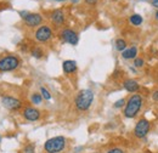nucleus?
<instances>
[{"instance_id": "nucleus-18", "label": "nucleus", "mask_w": 158, "mask_h": 153, "mask_svg": "<svg viewBox=\"0 0 158 153\" xmlns=\"http://www.w3.org/2000/svg\"><path fill=\"white\" fill-rule=\"evenodd\" d=\"M40 93H41V96L45 98V100H50L51 98V95H50V93L44 88V86H41L40 88Z\"/></svg>"}, {"instance_id": "nucleus-21", "label": "nucleus", "mask_w": 158, "mask_h": 153, "mask_svg": "<svg viewBox=\"0 0 158 153\" xmlns=\"http://www.w3.org/2000/svg\"><path fill=\"white\" fill-rule=\"evenodd\" d=\"M125 105V100L124 98H120V100H118L116 103H114V107L116 108H120V107H123Z\"/></svg>"}, {"instance_id": "nucleus-29", "label": "nucleus", "mask_w": 158, "mask_h": 153, "mask_svg": "<svg viewBox=\"0 0 158 153\" xmlns=\"http://www.w3.org/2000/svg\"><path fill=\"white\" fill-rule=\"evenodd\" d=\"M0 141H1V137H0Z\"/></svg>"}, {"instance_id": "nucleus-26", "label": "nucleus", "mask_w": 158, "mask_h": 153, "mask_svg": "<svg viewBox=\"0 0 158 153\" xmlns=\"http://www.w3.org/2000/svg\"><path fill=\"white\" fill-rule=\"evenodd\" d=\"M152 5H153L155 7H158V0H155V1H152Z\"/></svg>"}, {"instance_id": "nucleus-12", "label": "nucleus", "mask_w": 158, "mask_h": 153, "mask_svg": "<svg viewBox=\"0 0 158 153\" xmlns=\"http://www.w3.org/2000/svg\"><path fill=\"white\" fill-rule=\"evenodd\" d=\"M62 68H63V72H64L66 74L74 73V72L77 71V62H76V61H72V60H67V61L63 62Z\"/></svg>"}, {"instance_id": "nucleus-30", "label": "nucleus", "mask_w": 158, "mask_h": 153, "mask_svg": "<svg viewBox=\"0 0 158 153\" xmlns=\"http://www.w3.org/2000/svg\"><path fill=\"white\" fill-rule=\"evenodd\" d=\"M151 1H155V0H151Z\"/></svg>"}, {"instance_id": "nucleus-14", "label": "nucleus", "mask_w": 158, "mask_h": 153, "mask_svg": "<svg viewBox=\"0 0 158 153\" xmlns=\"http://www.w3.org/2000/svg\"><path fill=\"white\" fill-rule=\"evenodd\" d=\"M51 19L55 24H62L64 22V15L61 10H55L52 14H51Z\"/></svg>"}, {"instance_id": "nucleus-15", "label": "nucleus", "mask_w": 158, "mask_h": 153, "mask_svg": "<svg viewBox=\"0 0 158 153\" xmlns=\"http://www.w3.org/2000/svg\"><path fill=\"white\" fill-rule=\"evenodd\" d=\"M142 17L138 15V14H134V15H131L130 16V23L131 24H134V26H140L141 23H142Z\"/></svg>"}, {"instance_id": "nucleus-19", "label": "nucleus", "mask_w": 158, "mask_h": 153, "mask_svg": "<svg viewBox=\"0 0 158 153\" xmlns=\"http://www.w3.org/2000/svg\"><path fill=\"white\" fill-rule=\"evenodd\" d=\"M32 56H34L35 58H40L43 56V51L40 50L39 48H35V49L32 50Z\"/></svg>"}, {"instance_id": "nucleus-25", "label": "nucleus", "mask_w": 158, "mask_h": 153, "mask_svg": "<svg viewBox=\"0 0 158 153\" xmlns=\"http://www.w3.org/2000/svg\"><path fill=\"white\" fill-rule=\"evenodd\" d=\"M85 1H86L89 5H94V4H96V1H98V0H85Z\"/></svg>"}, {"instance_id": "nucleus-5", "label": "nucleus", "mask_w": 158, "mask_h": 153, "mask_svg": "<svg viewBox=\"0 0 158 153\" xmlns=\"http://www.w3.org/2000/svg\"><path fill=\"white\" fill-rule=\"evenodd\" d=\"M150 129H151L150 122H148L147 119H145V118H141L138 123H136V125H135L134 135H135V137H138V139H143L146 135L148 134Z\"/></svg>"}, {"instance_id": "nucleus-23", "label": "nucleus", "mask_w": 158, "mask_h": 153, "mask_svg": "<svg viewBox=\"0 0 158 153\" xmlns=\"http://www.w3.org/2000/svg\"><path fill=\"white\" fill-rule=\"evenodd\" d=\"M107 153H125L122 148H118V147H114V148H112V150H110Z\"/></svg>"}, {"instance_id": "nucleus-28", "label": "nucleus", "mask_w": 158, "mask_h": 153, "mask_svg": "<svg viewBox=\"0 0 158 153\" xmlns=\"http://www.w3.org/2000/svg\"><path fill=\"white\" fill-rule=\"evenodd\" d=\"M54 1H66V0H54Z\"/></svg>"}, {"instance_id": "nucleus-9", "label": "nucleus", "mask_w": 158, "mask_h": 153, "mask_svg": "<svg viewBox=\"0 0 158 153\" xmlns=\"http://www.w3.org/2000/svg\"><path fill=\"white\" fill-rule=\"evenodd\" d=\"M24 22H26V24L27 26H29V27H37V26H39L40 23L43 22V17H41V15L39 14H27L24 17Z\"/></svg>"}, {"instance_id": "nucleus-10", "label": "nucleus", "mask_w": 158, "mask_h": 153, "mask_svg": "<svg viewBox=\"0 0 158 153\" xmlns=\"http://www.w3.org/2000/svg\"><path fill=\"white\" fill-rule=\"evenodd\" d=\"M23 117L29 122H35L40 118V112L33 107H27L23 111Z\"/></svg>"}, {"instance_id": "nucleus-16", "label": "nucleus", "mask_w": 158, "mask_h": 153, "mask_svg": "<svg viewBox=\"0 0 158 153\" xmlns=\"http://www.w3.org/2000/svg\"><path fill=\"white\" fill-rule=\"evenodd\" d=\"M116 49L118 51H122V52L127 49V43H125L124 39H117L116 40Z\"/></svg>"}, {"instance_id": "nucleus-17", "label": "nucleus", "mask_w": 158, "mask_h": 153, "mask_svg": "<svg viewBox=\"0 0 158 153\" xmlns=\"http://www.w3.org/2000/svg\"><path fill=\"white\" fill-rule=\"evenodd\" d=\"M31 100H32V102L34 105H39L40 102H41V100H43V96L39 95V94H33L32 97H31Z\"/></svg>"}, {"instance_id": "nucleus-8", "label": "nucleus", "mask_w": 158, "mask_h": 153, "mask_svg": "<svg viewBox=\"0 0 158 153\" xmlns=\"http://www.w3.org/2000/svg\"><path fill=\"white\" fill-rule=\"evenodd\" d=\"M61 38L63 41H66L71 45H77L78 44V34L72 29H63L62 33H61Z\"/></svg>"}, {"instance_id": "nucleus-24", "label": "nucleus", "mask_w": 158, "mask_h": 153, "mask_svg": "<svg viewBox=\"0 0 158 153\" xmlns=\"http://www.w3.org/2000/svg\"><path fill=\"white\" fill-rule=\"evenodd\" d=\"M152 98H153L155 101H157V102H158V90H156V91L152 94Z\"/></svg>"}, {"instance_id": "nucleus-4", "label": "nucleus", "mask_w": 158, "mask_h": 153, "mask_svg": "<svg viewBox=\"0 0 158 153\" xmlns=\"http://www.w3.org/2000/svg\"><path fill=\"white\" fill-rule=\"evenodd\" d=\"M20 66V60L16 56H6L0 60V72H10Z\"/></svg>"}, {"instance_id": "nucleus-13", "label": "nucleus", "mask_w": 158, "mask_h": 153, "mask_svg": "<svg viewBox=\"0 0 158 153\" xmlns=\"http://www.w3.org/2000/svg\"><path fill=\"white\" fill-rule=\"evenodd\" d=\"M138 55V49L135 46H131L129 49H125L123 52H122V57L125 58V60H131V58H136Z\"/></svg>"}, {"instance_id": "nucleus-6", "label": "nucleus", "mask_w": 158, "mask_h": 153, "mask_svg": "<svg viewBox=\"0 0 158 153\" xmlns=\"http://www.w3.org/2000/svg\"><path fill=\"white\" fill-rule=\"evenodd\" d=\"M1 103L4 105V107H6L7 110H11V111H16V110L21 108V106H22V102L20 100L11 97V96H2Z\"/></svg>"}, {"instance_id": "nucleus-20", "label": "nucleus", "mask_w": 158, "mask_h": 153, "mask_svg": "<svg viewBox=\"0 0 158 153\" xmlns=\"http://www.w3.org/2000/svg\"><path fill=\"white\" fill-rule=\"evenodd\" d=\"M143 60L142 58H139V57H136L135 60H134V66L135 67H138V68H140V67H142L143 66Z\"/></svg>"}, {"instance_id": "nucleus-2", "label": "nucleus", "mask_w": 158, "mask_h": 153, "mask_svg": "<svg viewBox=\"0 0 158 153\" xmlns=\"http://www.w3.org/2000/svg\"><path fill=\"white\" fill-rule=\"evenodd\" d=\"M93 101H94V93L89 89H84L79 91L76 97V107L79 111H86L91 106Z\"/></svg>"}, {"instance_id": "nucleus-27", "label": "nucleus", "mask_w": 158, "mask_h": 153, "mask_svg": "<svg viewBox=\"0 0 158 153\" xmlns=\"http://www.w3.org/2000/svg\"><path fill=\"white\" fill-rule=\"evenodd\" d=\"M156 19L158 21V11H157V14H156Z\"/></svg>"}, {"instance_id": "nucleus-7", "label": "nucleus", "mask_w": 158, "mask_h": 153, "mask_svg": "<svg viewBox=\"0 0 158 153\" xmlns=\"http://www.w3.org/2000/svg\"><path fill=\"white\" fill-rule=\"evenodd\" d=\"M51 37H52V32H51L50 27H48V26H41L35 32V39L39 43H45V41L50 40Z\"/></svg>"}, {"instance_id": "nucleus-22", "label": "nucleus", "mask_w": 158, "mask_h": 153, "mask_svg": "<svg viewBox=\"0 0 158 153\" xmlns=\"http://www.w3.org/2000/svg\"><path fill=\"white\" fill-rule=\"evenodd\" d=\"M24 153H34V146L33 145H28L24 147Z\"/></svg>"}, {"instance_id": "nucleus-11", "label": "nucleus", "mask_w": 158, "mask_h": 153, "mask_svg": "<svg viewBox=\"0 0 158 153\" xmlns=\"http://www.w3.org/2000/svg\"><path fill=\"white\" fill-rule=\"evenodd\" d=\"M123 86H124V89H125L127 91H129V93H136V91H139V89H140L139 83L136 80H134V79H127V80L123 83Z\"/></svg>"}, {"instance_id": "nucleus-3", "label": "nucleus", "mask_w": 158, "mask_h": 153, "mask_svg": "<svg viewBox=\"0 0 158 153\" xmlns=\"http://www.w3.org/2000/svg\"><path fill=\"white\" fill-rule=\"evenodd\" d=\"M64 147H66V139L63 136H56V137L49 139L44 145V148L48 153H59L63 151Z\"/></svg>"}, {"instance_id": "nucleus-1", "label": "nucleus", "mask_w": 158, "mask_h": 153, "mask_svg": "<svg viewBox=\"0 0 158 153\" xmlns=\"http://www.w3.org/2000/svg\"><path fill=\"white\" fill-rule=\"evenodd\" d=\"M142 97L141 95H138V94H134L129 97L128 102L125 103V108H124V115L127 118H134L135 115L138 114L142 107Z\"/></svg>"}]
</instances>
